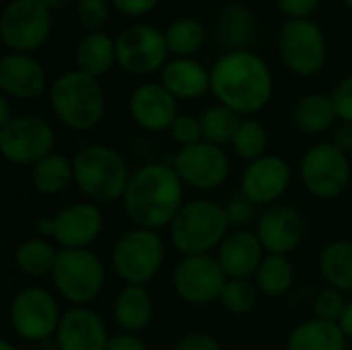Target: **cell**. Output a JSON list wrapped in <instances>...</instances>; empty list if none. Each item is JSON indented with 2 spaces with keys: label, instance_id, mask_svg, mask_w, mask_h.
<instances>
[{
  "label": "cell",
  "instance_id": "1",
  "mask_svg": "<svg viewBox=\"0 0 352 350\" xmlns=\"http://www.w3.org/2000/svg\"><path fill=\"white\" fill-rule=\"evenodd\" d=\"M186 204V186L173 165L151 161L132 169L122 198V210L132 227L169 229Z\"/></svg>",
  "mask_w": 352,
  "mask_h": 350
},
{
  "label": "cell",
  "instance_id": "2",
  "mask_svg": "<svg viewBox=\"0 0 352 350\" xmlns=\"http://www.w3.org/2000/svg\"><path fill=\"white\" fill-rule=\"evenodd\" d=\"M210 93L217 103L237 111L241 118L260 113L274 95V76L268 62L252 52H225L210 68Z\"/></svg>",
  "mask_w": 352,
  "mask_h": 350
},
{
  "label": "cell",
  "instance_id": "3",
  "mask_svg": "<svg viewBox=\"0 0 352 350\" xmlns=\"http://www.w3.org/2000/svg\"><path fill=\"white\" fill-rule=\"evenodd\" d=\"M54 118L74 132L95 130L107 109L105 91L99 78L76 68L60 72L47 91Z\"/></svg>",
  "mask_w": 352,
  "mask_h": 350
},
{
  "label": "cell",
  "instance_id": "4",
  "mask_svg": "<svg viewBox=\"0 0 352 350\" xmlns=\"http://www.w3.org/2000/svg\"><path fill=\"white\" fill-rule=\"evenodd\" d=\"M74 186L85 200L97 206L122 202L132 169L128 161L109 144H85L72 157Z\"/></svg>",
  "mask_w": 352,
  "mask_h": 350
},
{
  "label": "cell",
  "instance_id": "5",
  "mask_svg": "<svg viewBox=\"0 0 352 350\" xmlns=\"http://www.w3.org/2000/svg\"><path fill=\"white\" fill-rule=\"evenodd\" d=\"M167 231L169 243L182 256H206L219 250L231 225L223 204L210 198H196L186 200Z\"/></svg>",
  "mask_w": 352,
  "mask_h": 350
},
{
  "label": "cell",
  "instance_id": "6",
  "mask_svg": "<svg viewBox=\"0 0 352 350\" xmlns=\"http://www.w3.org/2000/svg\"><path fill=\"white\" fill-rule=\"evenodd\" d=\"M167 258L165 239L159 231L132 227L111 248V268L124 285L146 287L157 278Z\"/></svg>",
  "mask_w": 352,
  "mask_h": 350
},
{
  "label": "cell",
  "instance_id": "7",
  "mask_svg": "<svg viewBox=\"0 0 352 350\" xmlns=\"http://www.w3.org/2000/svg\"><path fill=\"white\" fill-rule=\"evenodd\" d=\"M50 278L72 307H91L105 289L107 268L93 250H60Z\"/></svg>",
  "mask_w": 352,
  "mask_h": 350
},
{
  "label": "cell",
  "instance_id": "8",
  "mask_svg": "<svg viewBox=\"0 0 352 350\" xmlns=\"http://www.w3.org/2000/svg\"><path fill=\"white\" fill-rule=\"evenodd\" d=\"M105 219L101 206L78 200L62 206L52 217H41L35 223L39 237L54 241L60 250H91L101 237Z\"/></svg>",
  "mask_w": 352,
  "mask_h": 350
},
{
  "label": "cell",
  "instance_id": "9",
  "mask_svg": "<svg viewBox=\"0 0 352 350\" xmlns=\"http://www.w3.org/2000/svg\"><path fill=\"white\" fill-rule=\"evenodd\" d=\"M62 320L56 297L37 285L23 287L14 293L8 305L10 330L25 342H50L54 340Z\"/></svg>",
  "mask_w": 352,
  "mask_h": 350
},
{
  "label": "cell",
  "instance_id": "10",
  "mask_svg": "<svg viewBox=\"0 0 352 350\" xmlns=\"http://www.w3.org/2000/svg\"><path fill=\"white\" fill-rule=\"evenodd\" d=\"M299 177L303 188L318 200H334L342 196L352 177L349 155H344L332 140L309 146L299 163Z\"/></svg>",
  "mask_w": 352,
  "mask_h": 350
},
{
  "label": "cell",
  "instance_id": "11",
  "mask_svg": "<svg viewBox=\"0 0 352 350\" xmlns=\"http://www.w3.org/2000/svg\"><path fill=\"white\" fill-rule=\"evenodd\" d=\"M276 50L287 70L297 76H316L328 62V41L314 19L285 21L276 37Z\"/></svg>",
  "mask_w": 352,
  "mask_h": 350
},
{
  "label": "cell",
  "instance_id": "12",
  "mask_svg": "<svg viewBox=\"0 0 352 350\" xmlns=\"http://www.w3.org/2000/svg\"><path fill=\"white\" fill-rule=\"evenodd\" d=\"M52 10L41 0H8L0 17V39L8 52L33 54L52 35Z\"/></svg>",
  "mask_w": 352,
  "mask_h": 350
},
{
  "label": "cell",
  "instance_id": "13",
  "mask_svg": "<svg viewBox=\"0 0 352 350\" xmlns=\"http://www.w3.org/2000/svg\"><path fill=\"white\" fill-rule=\"evenodd\" d=\"M56 130L35 113H16L6 126L0 128L2 157L16 167H33L37 161L54 153Z\"/></svg>",
  "mask_w": 352,
  "mask_h": 350
},
{
  "label": "cell",
  "instance_id": "14",
  "mask_svg": "<svg viewBox=\"0 0 352 350\" xmlns=\"http://www.w3.org/2000/svg\"><path fill=\"white\" fill-rule=\"evenodd\" d=\"M118 66L132 76H151L169 62L165 31L148 23H134L116 35Z\"/></svg>",
  "mask_w": 352,
  "mask_h": 350
},
{
  "label": "cell",
  "instance_id": "15",
  "mask_svg": "<svg viewBox=\"0 0 352 350\" xmlns=\"http://www.w3.org/2000/svg\"><path fill=\"white\" fill-rule=\"evenodd\" d=\"M227 274L223 272L217 256H182L173 266L171 287L177 299L188 305L204 307L219 303V297L227 285Z\"/></svg>",
  "mask_w": 352,
  "mask_h": 350
},
{
  "label": "cell",
  "instance_id": "16",
  "mask_svg": "<svg viewBox=\"0 0 352 350\" xmlns=\"http://www.w3.org/2000/svg\"><path fill=\"white\" fill-rule=\"evenodd\" d=\"M171 165L184 186L198 192H212L221 188L231 175V159L225 146L206 140L177 149Z\"/></svg>",
  "mask_w": 352,
  "mask_h": 350
},
{
  "label": "cell",
  "instance_id": "17",
  "mask_svg": "<svg viewBox=\"0 0 352 350\" xmlns=\"http://www.w3.org/2000/svg\"><path fill=\"white\" fill-rule=\"evenodd\" d=\"M293 179L291 163L274 153L248 163L239 179V192L250 198L258 208H268L278 204L287 194Z\"/></svg>",
  "mask_w": 352,
  "mask_h": 350
},
{
  "label": "cell",
  "instance_id": "18",
  "mask_svg": "<svg viewBox=\"0 0 352 350\" xmlns=\"http://www.w3.org/2000/svg\"><path fill=\"white\" fill-rule=\"evenodd\" d=\"M256 235L266 254L291 256L305 239V219L293 204H272L256 221Z\"/></svg>",
  "mask_w": 352,
  "mask_h": 350
},
{
  "label": "cell",
  "instance_id": "19",
  "mask_svg": "<svg viewBox=\"0 0 352 350\" xmlns=\"http://www.w3.org/2000/svg\"><path fill=\"white\" fill-rule=\"evenodd\" d=\"M128 111L132 122L144 132H169L179 116V101L159 80H146L130 93Z\"/></svg>",
  "mask_w": 352,
  "mask_h": 350
},
{
  "label": "cell",
  "instance_id": "20",
  "mask_svg": "<svg viewBox=\"0 0 352 350\" xmlns=\"http://www.w3.org/2000/svg\"><path fill=\"white\" fill-rule=\"evenodd\" d=\"M43 64L33 54L6 52L0 58V91L10 101H33L50 91Z\"/></svg>",
  "mask_w": 352,
  "mask_h": 350
},
{
  "label": "cell",
  "instance_id": "21",
  "mask_svg": "<svg viewBox=\"0 0 352 350\" xmlns=\"http://www.w3.org/2000/svg\"><path fill=\"white\" fill-rule=\"evenodd\" d=\"M109 332L103 318L91 307H70L62 314L54 336L56 350H105Z\"/></svg>",
  "mask_w": 352,
  "mask_h": 350
},
{
  "label": "cell",
  "instance_id": "22",
  "mask_svg": "<svg viewBox=\"0 0 352 350\" xmlns=\"http://www.w3.org/2000/svg\"><path fill=\"white\" fill-rule=\"evenodd\" d=\"M223 272L227 278H254L262 260L266 258V250L258 239L256 231L250 229H231L223 239L219 250L214 252Z\"/></svg>",
  "mask_w": 352,
  "mask_h": 350
},
{
  "label": "cell",
  "instance_id": "23",
  "mask_svg": "<svg viewBox=\"0 0 352 350\" xmlns=\"http://www.w3.org/2000/svg\"><path fill=\"white\" fill-rule=\"evenodd\" d=\"M159 83L177 101H194L210 91V70L194 58H169Z\"/></svg>",
  "mask_w": 352,
  "mask_h": 350
},
{
  "label": "cell",
  "instance_id": "24",
  "mask_svg": "<svg viewBox=\"0 0 352 350\" xmlns=\"http://www.w3.org/2000/svg\"><path fill=\"white\" fill-rule=\"evenodd\" d=\"M111 318L120 332L142 334L155 318V303L146 287L124 285L113 299Z\"/></svg>",
  "mask_w": 352,
  "mask_h": 350
},
{
  "label": "cell",
  "instance_id": "25",
  "mask_svg": "<svg viewBox=\"0 0 352 350\" xmlns=\"http://www.w3.org/2000/svg\"><path fill=\"white\" fill-rule=\"evenodd\" d=\"M118 64L116 37L107 31L85 33L74 45V68L95 78L105 76Z\"/></svg>",
  "mask_w": 352,
  "mask_h": 350
},
{
  "label": "cell",
  "instance_id": "26",
  "mask_svg": "<svg viewBox=\"0 0 352 350\" xmlns=\"http://www.w3.org/2000/svg\"><path fill=\"white\" fill-rule=\"evenodd\" d=\"M219 39L227 52L250 50L256 39V17L243 2H227L217 19Z\"/></svg>",
  "mask_w": 352,
  "mask_h": 350
},
{
  "label": "cell",
  "instance_id": "27",
  "mask_svg": "<svg viewBox=\"0 0 352 350\" xmlns=\"http://www.w3.org/2000/svg\"><path fill=\"white\" fill-rule=\"evenodd\" d=\"M291 120L297 126V130H301L303 134L318 136V134H326L332 128H336L338 113H336V107H334V101L330 95L309 93V95H303L293 105Z\"/></svg>",
  "mask_w": 352,
  "mask_h": 350
},
{
  "label": "cell",
  "instance_id": "28",
  "mask_svg": "<svg viewBox=\"0 0 352 350\" xmlns=\"http://www.w3.org/2000/svg\"><path fill=\"white\" fill-rule=\"evenodd\" d=\"M29 182L41 196H60L74 184L72 157L62 153H50L29 169Z\"/></svg>",
  "mask_w": 352,
  "mask_h": 350
},
{
  "label": "cell",
  "instance_id": "29",
  "mask_svg": "<svg viewBox=\"0 0 352 350\" xmlns=\"http://www.w3.org/2000/svg\"><path fill=\"white\" fill-rule=\"evenodd\" d=\"M58 254H60V248L54 241L43 239L39 235H33V237L23 239L14 248L12 260H14L16 270L23 276L45 278V276H52Z\"/></svg>",
  "mask_w": 352,
  "mask_h": 350
},
{
  "label": "cell",
  "instance_id": "30",
  "mask_svg": "<svg viewBox=\"0 0 352 350\" xmlns=\"http://www.w3.org/2000/svg\"><path fill=\"white\" fill-rule=\"evenodd\" d=\"M287 350H349V340L338 324L311 318L293 328Z\"/></svg>",
  "mask_w": 352,
  "mask_h": 350
},
{
  "label": "cell",
  "instance_id": "31",
  "mask_svg": "<svg viewBox=\"0 0 352 350\" xmlns=\"http://www.w3.org/2000/svg\"><path fill=\"white\" fill-rule=\"evenodd\" d=\"M318 266L326 285L352 295V239L326 243L320 252Z\"/></svg>",
  "mask_w": 352,
  "mask_h": 350
},
{
  "label": "cell",
  "instance_id": "32",
  "mask_svg": "<svg viewBox=\"0 0 352 350\" xmlns=\"http://www.w3.org/2000/svg\"><path fill=\"white\" fill-rule=\"evenodd\" d=\"M254 283L264 297H285L295 283V266L289 256H278V254H266L262 260Z\"/></svg>",
  "mask_w": 352,
  "mask_h": 350
},
{
  "label": "cell",
  "instance_id": "33",
  "mask_svg": "<svg viewBox=\"0 0 352 350\" xmlns=\"http://www.w3.org/2000/svg\"><path fill=\"white\" fill-rule=\"evenodd\" d=\"M165 41L171 58H194L206 41V29L194 17H177L167 25Z\"/></svg>",
  "mask_w": 352,
  "mask_h": 350
},
{
  "label": "cell",
  "instance_id": "34",
  "mask_svg": "<svg viewBox=\"0 0 352 350\" xmlns=\"http://www.w3.org/2000/svg\"><path fill=\"white\" fill-rule=\"evenodd\" d=\"M243 118L233 111L231 107L223 103H212L200 113V124H202V134L206 142L225 146L231 144Z\"/></svg>",
  "mask_w": 352,
  "mask_h": 350
},
{
  "label": "cell",
  "instance_id": "35",
  "mask_svg": "<svg viewBox=\"0 0 352 350\" xmlns=\"http://www.w3.org/2000/svg\"><path fill=\"white\" fill-rule=\"evenodd\" d=\"M233 153L252 163L260 157H264L268 153V130L266 126L256 120V118H243L233 142H231Z\"/></svg>",
  "mask_w": 352,
  "mask_h": 350
},
{
  "label": "cell",
  "instance_id": "36",
  "mask_svg": "<svg viewBox=\"0 0 352 350\" xmlns=\"http://www.w3.org/2000/svg\"><path fill=\"white\" fill-rule=\"evenodd\" d=\"M258 301L260 291L250 278H229L219 297V305L229 316H248L256 309Z\"/></svg>",
  "mask_w": 352,
  "mask_h": 350
},
{
  "label": "cell",
  "instance_id": "37",
  "mask_svg": "<svg viewBox=\"0 0 352 350\" xmlns=\"http://www.w3.org/2000/svg\"><path fill=\"white\" fill-rule=\"evenodd\" d=\"M346 293L326 285L322 287L316 297H314V318L316 320H322V322H330V324H338L344 309H346Z\"/></svg>",
  "mask_w": 352,
  "mask_h": 350
},
{
  "label": "cell",
  "instance_id": "38",
  "mask_svg": "<svg viewBox=\"0 0 352 350\" xmlns=\"http://www.w3.org/2000/svg\"><path fill=\"white\" fill-rule=\"evenodd\" d=\"M109 10H111L109 0H76L74 19L85 29V33L103 31V27L109 21Z\"/></svg>",
  "mask_w": 352,
  "mask_h": 350
},
{
  "label": "cell",
  "instance_id": "39",
  "mask_svg": "<svg viewBox=\"0 0 352 350\" xmlns=\"http://www.w3.org/2000/svg\"><path fill=\"white\" fill-rule=\"evenodd\" d=\"M223 208H225V215H227L231 229H248L260 217L258 206L250 198H245L241 192L229 196V200L223 204Z\"/></svg>",
  "mask_w": 352,
  "mask_h": 350
},
{
  "label": "cell",
  "instance_id": "40",
  "mask_svg": "<svg viewBox=\"0 0 352 350\" xmlns=\"http://www.w3.org/2000/svg\"><path fill=\"white\" fill-rule=\"evenodd\" d=\"M169 136H171V140H173L179 149L192 146V144L204 140L200 116L182 113V111H179V116L175 118V122H173L171 128H169Z\"/></svg>",
  "mask_w": 352,
  "mask_h": 350
},
{
  "label": "cell",
  "instance_id": "41",
  "mask_svg": "<svg viewBox=\"0 0 352 350\" xmlns=\"http://www.w3.org/2000/svg\"><path fill=\"white\" fill-rule=\"evenodd\" d=\"M330 97H332V101H334L338 120L344 122V124H352V74L340 78V80L334 85Z\"/></svg>",
  "mask_w": 352,
  "mask_h": 350
},
{
  "label": "cell",
  "instance_id": "42",
  "mask_svg": "<svg viewBox=\"0 0 352 350\" xmlns=\"http://www.w3.org/2000/svg\"><path fill=\"white\" fill-rule=\"evenodd\" d=\"M274 6L283 17H287V21H299L311 19L320 6V0H274Z\"/></svg>",
  "mask_w": 352,
  "mask_h": 350
},
{
  "label": "cell",
  "instance_id": "43",
  "mask_svg": "<svg viewBox=\"0 0 352 350\" xmlns=\"http://www.w3.org/2000/svg\"><path fill=\"white\" fill-rule=\"evenodd\" d=\"M173 350H223V347L212 334L194 330V332H188L182 338H177L173 344Z\"/></svg>",
  "mask_w": 352,
  "mask_h": 350
},
{
  "label": "cell",
  "instance_id": "44",
  "mask_svg": "<svg viewBox=\"0 0 352 350\" xmlns=\"http://www.w3.org/2000/svg\"><path fill=\"white\" fill-rule=\"evenodd\" d=\"M109 2L120 14L130 17V19L146 17L161 4V0H109Z\"/></svg>",
  "mask_w": 352,
  "mask_h": 350
},
{
  "label": "cell",
  "instance_id": "45",
  "mask_svg": "<svg viewBox=\"0 0 352 350\" xmlns=\"http://www.w3.org/2000/svg\"><path fill=\"white\" fill-rule=\"evenodd\" d=\"M105 350H148V344L140 334H130V332H118L109 336L107 349Z\"/></svg>",
  "mask_w": 352,
  "mask_h": 350
},
{
  "label": "cell",
  "instance_id": "46",
  "mask_svg": "<svg viewBox=\"0 0 352 350\" xmlns=\"http://www.w3.org/2000/svg\"><path fill=\"white\" fill-rule=\"evenodd\" d=\"M332 144L338 146L344 155H352V124H344L340 122L336 128H334V134H332Z\"/></svg>",
  "mask_w": 352,
  "mask_h": 350
},
{
  "label": "cell",
  "instance_id": "47",
  "mask_svg": "<svg viewBox=\"0 0 352 350\" xmlns=\"http://www.w3.org/2000/svg\"><path fill=\"white\" fill-rule=\"evenodd\" d=\"M338 328L342 330L346 340L352 342V299H349V303H346V309H344V314H342V318L338 322Z\"/></svg>",
  "mask_w": 352,
  "mask_h": 350
},
{
  "label": "cell",
  "instance_id": "48",
  "mask_svg": "<svg viewBox=\"0 0 352 350\" xmlns=\"http://www.w3.org/2000/svg\"><path fill=\"white\" fill-rule=\"evenodd\" d=\"M14 116H16V113H12L10 99H8V97H4V95H0V128H2V126H6Z\"/></svg>",
  "mask_w": 352,
  "mask_h": 350
},
{
  "label": "cell",
  "instance_id": "49",
  "mask_svg": "<svg viewBox=\"0 0 352 350\" xmlns=\"http://www.w3.org/2000/svg\"><path fill=\"white\" fill-rule=\"evenodd\" d=\"M52 12H56V10H64V8H68V6H72V4H76V0H41Z\"/></svg>",
  "mask_w": 352,
  "mask_h": 350
},
{
  "label": "cell",
  "instance_id": "50",
  "mask_svg": "<svg viewBox=\"0 0 352 350\" xmlns=\"http://www.w3.org/2000/svg\"><path fill=\"white\" fill-rule=\"evenodd\" d=\"M0 350H19V349H16V344H14L12 340L2 338V340H0Z\"/></svg>",
  "mask_w": 352,
  "mask_h": 350
},
{
  "label": "cell",
  "instance_id": "51",
  "mask_svg": "<svg viewBox=\"0 0 352 350\" xmlns=\"http://www.w3.org/2000/svg\"><path fill=\"white\" fill-rule=\"evenodd\" d=\"M342 2L346 4V8H351V10H352V0H342Z\"/></svg>",
  "mask_w": 352,
  "mask_h": 350
},
{
  "label": "cell",
  "instance_id": "52",
  "mask_svg": "<svg viewBox=\"0 0 352 350\" xmlns=\"http://www.w3.org/2000/svg\"><path fill=\"white\" fill-rule=\"evenodd\" d=\"M349 350H352V347H351V349H349Z\"/></svg>",
  "mask_w": 352,
  "mask_h": 350
}]
</instances>
